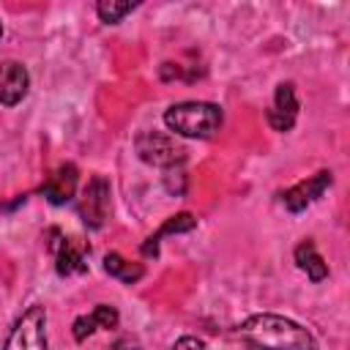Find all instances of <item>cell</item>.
<instances>
[{
    "mask_svg": "<svg viewBox=\"0 0 350 350\" xmlns=\"http://www.w3.org/2000/svg\"><path fill=\"white\" fill-rule=\"evenodd\" d=\"M238 336L260 350H317L312 334L279 314H254L238 325Z\"/></svg>",
    "mask_w": 350,
    "mask_h": 350,
    "instance_id": "6da1fadb",
    "label": "cell"
},
{
    "mask_svg": "<svg viewBox=\"0 0 350 350\" xmlns=\"http://www.w3.org/2000/svg\"><path fill=\"white\" fill-rule=\"evenodd\" d=\"M221 120H224L221 109L211 101H180L164 112L167 129L180 137H191V139L213 137L221 129Z\"/></svg>",
    "mask_w": 350,
    "mask_h": 350,
    "instance_id": "7a4b0ae2",
    "label": "cell"
},
{
    "mask_svg": "<svg viewBox=\"0 0 350 350\" xmlns=\"http://www.w3.org/2000/svg\"><path fill=\"white\" fill-rule=\"evenodd\" d=\"M134 148H137L139 159L145 164H153V167L172 170V167H180L183 159H186L183 145H178L175 137H170L164 131H142V134H137Z\"/></svg>",
    "mask_w": 350,
    "mask_h": 350,
    "instance_id": "3957f363",
    "label": "cell"
},
{
    "mask_svg": "<svg viewBox=\"0 0 350 350\" xmlns=\"http://www.w3.org/2000/svg\"><path fill=\"white\" fill-rule=\"evenodd\" d=\"M3 350H46V312L44 306H30L14 323Z\"/></svg>",
    "mask_w": 350,
    "mask_h": 350,
    "instance_id": "277c9868",
    "label": "cell"
},
{
    "mask_svg": "<svg viewBox=\"0 0 350 350\" xmlns=\"http://www.w3.org/2000/svg\"><path fill=\"white\" fill-rule=\"evenodd\" d=\"M107 211H109V183L96 175L88 180L85 191H82V200H79V216L85 221V227L90 230H98L107 219Z\"/></svg>",
    "mask_w": 350,
    "mask_h": 350,
    "instance_id": "5b68a950",
    "label": "cell"
},
{
    "mask_svg": "<svg viewBox=\"0 0 350 350\" xmlns=\"http://www.w3.org/2000/svg\"><path fill=\"white\" fill-rule=\"evenodd\" d=\"M331 172L328 170H323V172H317V175H312V178H306V180H301L298 186H293V189H287L284 194H282V202H284V208L287 211H293V213H298V211H304L306 205H312L317 197H323V191L331 186Z\"/></svg>",
    "mask_w": 350,
    "mask_h": 350,
    "instance_id": "8992f818",
    "label": "cell"
},
{
    "mask_svg": "<svg viewBox=\"0 0 350 350\" xmlns=\"http://www.w3.org/2000/svg\"><path fill=\"white\" fill-rule=\"evenodd\" d=\"M27 88H30V77L22 63H16V60L0 63V101L5 107L19 104L27 96Z\"/></svg>",
    "mask_w": 350,
    "mask_h": 350,
    "instance_id": "52a82bcc",
    "label": "cell"
},
{
    "mask_svg": "<svg viewBox=\"0 0 350 350\" xmlns=\"http://www.w3.org/2000/svg\"><path fill=\"white\" fill-rule=\"evenodd\" d=\"M295 115H298V98H295V90L290 82H282L273 93V107L268 109V123L276 129V131H290L293 123H295Z\"/></svg>",
    "mask_w": 350,
    "mask_h": 350,
    "instance_id": "ba28073f",
    "label": "cell"
},
{
    "mask_svg": "<svg viewBox=\"0 0 350 350\" xmlns=\"http://www.w3.org/2000/svg\"><path fill=\"white\" fill-rule=\"evenodd\" d=\"M77 180H79V172H77V167L68 161V164H60V167L46 178V183L41 186V191H44V197H46L52 205H66V202L74 197V191H77Z\"/></svg>",
    "mask_w": 350,
    "mask_h": 350,
    "instance_id": "9c48e42d",
    "label": "cell"
},
{
    "mask_svg": "<svg viewBox=\"0 0 350 350\" xmlns=\"http://www.w3.org/2000/svg\"><path fill=\"white\" fill-rule=\"evenodd\" d=\"M55 243H52V252H55V262H57V273L60 276H68V273H85L88 271V262H85V252L74 243V241H68V238H63L57 230H55Z\"/></svg>",
    "mask_w": 350,
    "mask_h": 350,
    "instance_id": "30bf717a",
    "label": "cell"
},
{
    "mask_svg": "<svg viewBox=\"0 0 350 350\" xmlns=\"http://www.w3.org/2000/svg\"><path fill=\"white\" fill-rule=\"evenodd\" d=\"M194 227H197V219H194L191 213H175L172 219H167V221L159 227L156 235H150V238L142 243V254H145V257H156V254H159V241H161L164 235L189 232V230H194Z\"/></svg>",
    "mask_w": 350,
    "mask_h": 350,
    "instance_id": "8fae6325",
    "label": "cell"
},
{
    "mask_svg": "<svg viewBox=\"0 0 350 350\" xmlns=\"http://www.w3.org/2000/svg\"><path fill=\"white\" fill-rule=\"evenodd\" d=\"M295 262H298V268H301L312 282H323V279L328 276V265H325V260L317 254V249H314L312 241H304V243L295 246Z\"/></svg>",
    "mask_w": 350,
    "mask_h": 350,
    "instance_id": "7c38bea8",
    "label": "cell"
},
{
    "mask_svg": "<svg viewBox=\"0 0 350 350\" xmlns=\"http://www.w3.org/2000/svg\"><path fill=\"white\" fill-rule=\"evenodd\" d=\"M104 271H107L109 276H115V279L126 282V284L137 282V279L145 273V268H142L139 262H129V260H123V257H120V254H115V252H109V254L104 257Z\"/></svg>",
    "mask_w": 350,
    "mask_h": 350,
    "instance_id": "4fadbf2b",
    "label": "cell"
},
{
    "mask_svg": "<svg viewBox=\"0 0 350 350\" xmlns=\"http://www.w3.org/2000/svg\"><path fill=\"white\" fill-rule=\"evenodd\" d=\"M139 3H118V0H101L98 5H96V14H98V19L101 22H107V25H118L126 14H131L134 8H137Z\"/></svg>",
    "mask_w": 350,
    "mask_h": 350,
    "instance_id": "5bb4252c",
    "label": "cell"
},
{
    "mask_svg": "<svg viewBox=\"0 0 350 350\" xmlns=\"http://www.w3.org/2000/svg\"><path fill=\"white\" fill-rule=\"evenodd\" d=\"M93 331H98V323H96L93 312H90V314H82V317L74 320V339H77V342H85Z\"/></svg>",
    "mask_w": 350,
    "mask_h": 350,
    "instance_id": "9a60e30c",
    "label": "cell"
},
{
    "mask_svg": "<svg viewBox=\"0 0 350 350\" xmlns=\"http://www.w3.org/2000/svg\"><path fill=\"white\" fill-rule=\"evenodd\" d=\"M164 186H167L170 194L180 197V194L186 191V175H183L180 170H167V175H164Z\"/></svg>",
    "mask_w": 350,
    "mask_h": 350,
    "instance_id": "2e32d148",
    "label": "cell"
},
{
    "mask_svg": "<svg viewBox=\"0 0 350 350\" xmlns=\"http://www.w3.org/2000/svg\"><path fill=\"white\" fill-rule=\"evenodd\" d=\"M172 350H205V345H202V339H197V336H180V339L172 345Z\"/></svg>",
    "mask_w": 350,
    "mask_h": 350,
    "instance_id": "e0dca14e",
    "label": "cell"
},
{
    "mask_svg": "<svg viewBox=\"0 0 350 350\" xmlns=\"http://www.w3.org/2000/svg\"><path fill=\"white\" fill-rule=\"evenodd\" d=\"M0 36H3V25H0Z\"/></svg>",
    "mask_w": 350,
    "mask_h": 350,
    "instance_id": "ac0fdd59",
    "label": "cell"
}]
</instances>
